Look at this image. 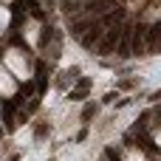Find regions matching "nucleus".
Wrapping results in <instances>:
<instances>
[{"label":"nucleus","mask_w":161,"mask_h":161,"mask_svg":"<svg viewBox=\"0 0 161 161\" xmlns=\"http://www.w3.org/2000/svg\"><path fill=\"white\" fill-rule=\"evenodd\" d=\"M119 40H122V31H119V25H113L108 34L99 37V42H96V45H99V54H110V51L119 45Z\"/></svg>","instance_id":"f257e3e1"},{"label":"nucleus","mask_w":161,"mask_h":161,"mask_svg":"<svg viewBox=\"0 0 161 161\" xmlns=\"http://www.w3.org/2000/svg\"><path fill=\"white\" fill-rule=\"evenodd\" d=\"M99 37H102V25L91 23V25H88V34H82V37H79V42H82L85 48H93V45L99 42Z\"/></svg>","instance_id":"f03ea898"},{"label":"nucleus","mask_w":161,"mask_h":161,"mask_svg":"<svg viewBox=\"0 0 161 161\" xmlns=\"http://www.w3.org/2000/svg\"><path fill=\"white\" fill-rule=\"evenodd\" d=\"M88 25H91L88 20H79V23H74V28H71V34H74V37H82V34L88 31Z\"/></svg>","instance_id":"7ed1b4c3"},{"label":"nucleus","mask_w":161,"mask_h":161,"mask_svg":"<svg viewBox=\"0 0 161 161\" xmlns=\"http://www.w3.org/2000/svg\"><path fill=\"white\" fill-rule=\"evenodd\" d=\"M51 31H54V28H51V25H45V28H42V37H40V48H45V45H48V40H51V37H54V34H51Z\"/></svg>","instance_id":"20e7f679"},{"label":"nucleus","mask_w":161,"mask_h":161,"mask_svg":"<svg viewBox=\"0 0 161 161\" xmlns=\"http://www.w3.org/2000/svg\"><path fill=\"white\" fill-rule=\"evenodd\" d=\"M105 158H108V161H122V156H119L113 147H108V150H105Z\"/></svg>","instance_id":"39448f33"},{"label":"nucleus","mask_w":161,"mask_h":161,"mask_svg":"<svg viewBox=\"0 0 161 161\" xmlns=\"http://www.w3.org/2000/svg\"><path fill=\"white\" fill-rule=\"evenodd\" d=\"M31 91H34V85H31V82H25V85H20V93H23V96H31Z\"/></svg>","instance_id":"423d86ee"},{"label":"nucleus","mask_w":161,"mask_h":161,"mask_svg":"<svg viewBox=\"0 0 161 161\" xmlns=\"http://www.w3.org/2000/svg\"><path fill=\"white\" fill-rule=\"evenodd\" d=\"M119 42H122V40H119ZM119 57H130V48H127V42H122V45H119Z\"/></svg>","instance_id":"0eeeda50"},{"label":"nucleus","mask_w":161,"mask_h":161,"mask_svg":"<svg viewBox=\"0 0 161 161\" xmlns=\"http://www.w3.org/2000/svg\"><path fill=\"white\" fill-rule=\"evenodd\" d=\"M91 116H93V105H88V108H85V113H82V119H91Z\"/></svg>","instance_id":"6e6552de"}]
</instances>
